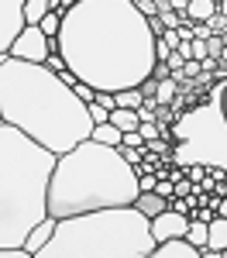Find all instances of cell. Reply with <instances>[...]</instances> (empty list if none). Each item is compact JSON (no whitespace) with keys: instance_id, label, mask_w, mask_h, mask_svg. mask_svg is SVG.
Segmentation results:
<instances>
[{"instance_id":"6","label":"cell","mask_w":227,"mask_h":258,"mask_svg":"<svg viewBox=\"0 0 227 258\" xmlns=\"http://www.w3.org/2000/svg\"><path fill=\"white\" fill-rule=\"evenodd\" d=\"M172 162L176 165H220L227 169V117L220 110V86L213 80L210 93L183 110L179 124H172Z\"/></svg>"},{"instance_id":"41","label":"cell","mask_w":227,"mask_h":258,"mask_svg":"<svg viewBox=\"0 0 227 258\" xmlns=\"http://www.w3.org/2000/svg\"><path fill=\"white\" fill-rule=\"evenodd\" d=\"M224 258H227V248H224Z\"/></svg>"},{"instance_id":"13","label":"cell","mask_w":227,"mask_h":258,"mask_svg":"<svg viewBox=\"0 0 227 258\" xmlns=\"http://www.w3.org/2000/svg\"><path fill=\"white\" fill-rule=\"evenodd\" d=\"M93 141L110 145V148H121L124 145V131L114 124V120H107V124H97V127H93Z\"/></svg>"},{"instance_id":"8","label":"cell","mask_w":227,"mask_h":258,"mask_svg":"<svg viewBox=\"0 0 227 258\" xmlns=\"http://www.w3.org/2000/svg\"><path fill=\"white\" fill-rule=\"evenodd\" d=\"M7 55L24 59V62H45L48 55H52V41H48V35L41 31L38 24H28V28L18 35V41L11 45V52H7Z\"/></svg>"},{"instance_id":"2","label":"cell","mask_w":227,"mask_h":258,"mask_svg":"<svg viewBox=\"0 0 227 258\" xmlns=\"http://www.w3.org/2000/svg\"><path fill=\"white\" fill-rule=\"evenodd\" d=\"M0 120L21 127L55 155L93 138L97 127L90 103H83L59 73L45 62H24L14 55H0Z\"/></svg>"},{"instance_id":"36","label":"cell","mask_w":227,"mask_h":258,"mask_svg":"<svg viewBox=\"0 0 227 258\" xmlns=\"http://www.w3.org/2000/svg\"><path fill=\"white\" fill-rule=\"evenodd\" d=\"M193 59H206V41L193 38Z\"/></svg>"},{"instance_id":"27","label":"cell","mask_w":227,"mask_h":258,"mask_svg":"<svg viewBox=\"0 0 227 258\" xmlns=\"http://www.w3.org/2000/svg\"><path fill=\"white\" fill-rule=\"evenodd\" d=\"M206 24H210V31H213V35H224V31H227V18L220 14V11H217L213 18L206 21Z\"/></svg>"},{"instance_id":"42","label":"cell","mask_w":227,"mask_h":258,"mask_svg":"<svg viewBox=\"0 0 227 258\" xmlns=\"http://www.w3.org/2000/svg\"><path fill=\"white\" fill-rule=\"evenodd\" d=\"M217 4H220V0H217Z\"/></svg>"},{"instance_id":"28","label":"cell","mask_w":227,"mask_h":258,"mask_svg":"<svg viewBox=\"0 0 227 258\" xmlns=\"http://www.w3.org/2000/svg\"><path fill=\"white\" fill-rule=\"evenodd\" d=\"M45 66H48L52 73H62V69H69V66H65V59H62V52H52V55L45 59Z\"/></svg>"},{"instance_id":"25","label":"cell","mask_w":227,"mask_h":258,"mask_svg":"<svg viewBox=\"0 0 227 258\" xmlns=\"http://www.w3.org/2000/svg\"><path fill=\"white\" fill-rule=\"evenodd\" d=\"M172 52H176V48H172L165 38H155V59H159V62H169V55H172Z\"/></svg>"},{"instance_id":"18","label":"cell","mask_w":227,"mask_h":258,"mask_svg":"<svg viewBox=\"0 0 227 258\" xmlns=\"http://www.w3.org/2000/svg\"><path fill=\"white\" fill-rule=\"evenodd\" d=\"M186 238H189L193 244H196V248H200V251H203V248H206V238H210V227H206L203 220H189V231H186Z\"/></svg>"},{"instance_id":"20","label":"cell","mask_w":227,"mask_h":258,"mask_svg":"<svg viewBox=\"0 0 227 258\" xmlns=\"http://www.w3.org/2000/svg\"><path fill=\"white\" fill-rule=\"evenodd\" d=\"M176 93H179V86L172 83V76H169V80H159V93H155V100H159L162 107H169V103L176 100Z\"/></svg>"},{"instance_id":"35","label":"cell","mask_w":227,"mask_h":258,"mask_svg":"<svg viewBox=\"0 0 227 258\" xmlns=\"http://www.w3.org/2000/svg\"><path fill=\"white\" fill-rule=\"evenodd\" d=\"M159 18H162L165 28H179V14H176V11H162Z\"/></svg>"},{"instance_id":"39","label":"cell","mask_w":227,"mask_h":258,"mask_svg":"<svg viewBox=\"0 0 227 258\" xmlns=\"http://www.w3.org/2000/svg\"><path fill=\"white\" fill-rule=\"evenodd\" d=\"M189 7V0H172V11H186Z\"/></svg>"},{"instance_id":"37","label":"cell","mask_w":227,"mask_h":258,"mask_svg":"<svg viewBox=\"0 0 227 258\" xmlns=\"http://www.w3.org/2000/svg\"><path fill=\"white\" fill-rule=\"evenodd\" d=\"M217 86H220V110L227 117V80H217Z\"/></svg>"},{"instance_id":"5","label":"cell","mask_w":227,"mask_h":258,"mask_svg":"<svg viewBox=\"0 0 227 258\" xmlns=\"http://www.w3.org/2000/svg\"><path fill=\"white\" fill-rule=\"evenodd\" d=\"M152 217L131 203L62 217L38 258H152Z\"/></svg>"},{"instance_id":"38","label":"cell","mask_w":227,"mask_h":258,"mask_svg":"<svg viewBox=\"0 0 227 258\" xmlns=\"http://www.w3.org/2000/svg\"><path fill=\"white\" fill-rule=\"evenodd\" d=\"M183 66H186V59L179 55V52H172V55H169V69H183Z\"/></svg>"},{"instance_id":"26","label":"cell","mask_w":227,"mask_h":258,"mask_svg":"<svg viewBox=\"0 0 227 258\" xmlns=\"http://www.w3.org/2000/svg\"><path fill=\"white\" fill-rule=\"evenodd\" d=\"M138 186H141V193H152V189L159 186V176H155V172H141V176H138Z\"/></svg>"},{"instance_id":"9","label":"cell","mask_w":227,"mask_h":258,"mask_svg":"<svg viewBox=\"0 0 227 258\" xmlns=\"http://www.w3.org/2000/svg\"><path fill=\"white\" fill-rule=\"evenodd\" d=\"M186 231H189V217L179 214V210H162L159 217H152V238L155 244L159 241H169V238H186Z\"/></svg>"},{"instance_id":"33","label":"cell","mask_w":227,"mask_h":258,"mask_svg":"<svg viewBox=\"0 0 227 258\" xmlns=\"http://www.w3.org/2000/svg\"><path fill=\"white\" fill-rule=\"evenodd\" d=\"M148 28H152V35H155V38H162L165 31H169V28L162 24V18H159V14H155V18H148Z\"/></svg>"},{"instance_id":"4","label":"cell","mask_w":227,"mask_h":258,"mask_svg":"<svg viewBox=\"0 0 227 258\" xmlns=\"http://www.w3.org/2000/svg\"><path fill=\"white\" fill-rule=\"evenodd\" d=\"M59 155L0 120V248H18L48 217V186Z\"/></svg>"},{"instance_id":"1","label":"cell","mask_w":227,"mask_h":258,"mask_svg":"<svg viewBox=\"0 0 227 258\" xmlns=\"http://www.w3.org/2000/svg\"><path fill=\"white\" fill-rule=\"evenodd\" d=\"M65 66L97 93L141 86L155 69V35L134 0H80L59 31Z\"/></svg>"},{"instance_id":"11","label":"cell","mask_w":227,"mask_h":258,"mask_svg":"<svg viewBox=\"0 0 227 258\" xmlns=\"http://www.w3.org/2000/svg\"><path fill=\"white\" fill-rule=\"evenodd\" d=\"M55 227H59V217H52V214H48V217L41 220V224H35V227H31V234L24 238V248H28V251H31L35 258H38V251L45 248V244H48V241H52Z\"/></svg>"},{"instance_id":"14","label":"cell","mask_w":227,"mask_h":258,"mask_svg":"<svg viewBox=\"0 0 227 258\" xmlns=\"http://www.w3.org/2000/svg\"><path fill=\"white\" fill-rule=\"evenodd\" d=\"M206 227H210L206 248H213V251H220V255H224V248H227V217H220V214H217V217L210 220Z\"/></svg>"},{"instance_id":"21","label":"cell","mask_w":227,"mask_h":258,"mask_svg":"<svg viewBox=\"0 0 227 258\" xmlns=\"http://www.w3.org/2000/svg\"><path fill=\"white\" fill-rule=\"evenodd\" d=\"M38 28L45 31V35H48V38H59V31H62V14H59V11L45 14V21H41Z\"/></svg>"},{"instance_id":"12","label":"cell","mask_w":227,"mask_h":258,"mask_svg":"<svg viewBox=\"0 0 227 258\" xmlns=\"http://www.w3.org/2000/svg\"><path fill=\"white\" fill-rule=\"evenodd\" d=\"M169 200H172V197H162V193H155V189H152V193H138L134 207L141 210L144 217H159L162 210H169Z\"/></svg>"},{"instance_id":"24","label":"cell","mask_w":227,"mask_h":258,"mask_svg":"<svg viewBox=\"0 0 227 258\" xmlns=\"http://www.w3.org/2000/svg\"><path fill=\"white\" fill-rule=\"evenodd\" d=\"M90 117H93V124H107V120H110V110L93 100V103H90Z\"/></svg>"},{"instance_id":"7","label":"cell","mask_w":227,"mask_h":258,"mask_svg":"<svg viewBox=\"0 0 227 258\" xmlns=\"http://www.w3.org/2000/svg\"><path fill=\"white\" fill-rule=\"evenodd\" d=\"M24 7H28V0H0V55L11 52L18 35L28 28Z\"/></svg>"},{"instance_id":"15","label":"cell","mask_w":227,"mask_h":258,"mask_svg":"<svg viewBox=\"0 0 227 258\" xmlns=\"http://www.w3.org/2000/svg\"><path fill=\"white\" fill-rule=\"evenodd\" d=\"M217 11H220V7H217V0H189L186 18H189V21H210Z\"/></svg>"},{"instance_id":"3","label":"cell","mask_w":227,"mask_h":258,"mask_svg":"<svg viewBox=\"0 0 227 258\" xmlns=\"http://www.w3.org/2000/svg\"><path fill=\"white\" fill-rule=\"evenodd\" d=\"M138 193V172L121 155V148L86 138L72 152L59 155L48 186V214L62 220L107 207H131Z\"/></svg>"},{"instance_id":"22","label":"cell","mask_w":227,"mask_h":258,"mask_svg":"<svg viewBox=\"0 0 227 258\" xmlns=\"http://www.w3.org/2000/svg\"><path fill=\"white\" fill-rule=\"evenodd\" d=\"M206 55H213V59L224 55V35H210L206 38Z\"/></svg>"},{"instance_id":"40","label":"cell","mask_w":227,"mask_h":258,"mask_svg":"<svg viewBox=\"0 0 227 258\" xmlns=\"http://www.w3.org/2000/svg\"><path fill=\"white\" fill-rule=\"evenodd\" d=\"M217 7H220V14H224V18H227V0H220V4H217Z\"/></svg>"},{"instance_id":"10","label":"cell","mask_w":227,"mask_h":258,"mask_svg":"<svg viewBox=\"0 0 227 258\" xmlns=\"http://www.w3.org/2000/svg\"><path fill=\"white\" fill-rule=\"evenodd\" d=\"M152 258H200V248L189 238H169V241H159L155 244Z\"/></svg>"},{"instance_id":"16","label":"cell","mask_w":227,"mask_h":258,"mask_svg":"<svg viewBox=\"0 0 227 258\" xmlns=\"http://www.w3.org/2000/svg\"><path fill=\"white\" fill-rule=\"evenodd\" d=\"M110 120H114L121 131H138V127H141V117H138V110H127V107H117V110H110Z\"/></svg>"},{"instance_id":"19","label":"cell","mask_w":227,"mask_h":258,"mask_svg":"<svg viewBox=\"0 0 227 258\" xmlns=\"http://www.w3.org/2000/svg\"><path fill=\"white\" fill-rule=\"evenodd\" d=\"M141 103H144V97H141V90H138V86H131V90H121V93H117V107L138 110Z\"/></svg>"},{"instance_id":"17","label":"cell","mask_w":227,"mask_h":258,"mask_svg":"<svg viewBox=\"0 0 227 258\" xmlns=\"http://www.w3.org/2000/svg\"><path fill=\"white\" fill-rule=\"evenodd\" d=\"M45 14H52V0H28V7H24L28 24H41Z\"/></svg>"},{"instance_id":"32","label":"cell","mask_w":227,"mask_h":258,"mask_svg":"<svg viewBox=\"0 0 227 258\" xmlns=\"http://www.w3.org/2000/svg\"><path fill=\"white\" fill-rule=\"evenodd\" d=\"M183 73H186V76H189V80H196V76H200V73H203V69H200V59H186Z\"/></svg>"},{"instance_id":"34","label":"cell","mask_w":227,"mask_h":258,"mask_svg":"<svg viewBox=\"0 0 227 258\" xmlns=\"http://www.w3.org/2000/svg\"><path fill=\"white\" fill-rule=\"evenodd\" d=\"M124 145H131V148H144V138L138 131H124Z\"/></svg>"},{"instance_id":"23","label":"cell","mask_w":227,"mask_h":258,"mask_svg":"<svg viewBox=\"0 0 227 258\" xmlns=\"http://www.w3.org/2000/svg\"><path fill=\"white\" fill-rule=\"evenodd\" d=\"M72 90H76V97H80L83 103H93V100H97V90H93L90 83H76Z\"/></svg>"},{"instance_id":"30","label":"cell","mask_w":227,"mask_h":258,"mask_svg":"<svg viewBox=\"0 0 227 258\" xmlns=\"http://www.w3.org/2000/svg\"><path fill=\"white\" fill-rule=\"evenodd\" d=\"M134 7L141 11L144 18H155V14H159V7H155V0H134Z\"/></svg>"},{"instance_id":"31","label":"cell","mask_w":227,"mask_h":258,"mask_svg":"<svg viewBox=\"0 0 227 258\" xmlns=\"http://www.w3.org/2000/svg\"><path fill=\"white\" fill-rule=\"evenodd\" d=\"M138 90H141V97H155V93H159V80H155V76H148Z\"/></svg>"},{"instance_id":"29","label":"cell","mask_w":227,"mask_h":258,"mask_svg":"<svg viewBox=\"0 0 227 258\" xmlns=\"http://www.w3.org/2000/svg\"><path fill=\"white\" fill-rule=\"evenodd\" d=\"M193 186H196V182H193L189 176H183L179 182H176V193H172V197H189V193H193Z\"/></svg>"}]
</instances>
